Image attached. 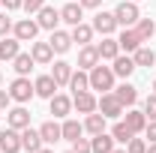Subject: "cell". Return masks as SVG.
Masks as SVG:
<instances>
[{
  "label": "cell",
  "mask_w": 156,
  "mask_h": 153,
  "mask_svg": "<svg viewBox=\"0 0 156 153\" xmlns=\"http://www.w3.org/2000/svg\"><path fill=\"white\" fill-rule=\"evenodd\" d=\"M33 90H36V96H42V99H51V96L57 93V81L51 75H39L36 81H33Z\"/></svg>",
  "instance_id": "9a60e30c"
},
{
  "label": "cell",
  "mask_w": 156,
  "mask_h": 153,
  "mask_svg": "<svg viewBox=\"0 0 156 153\" xmlns=\"http://www.w3.org/2000/svg\"><path fill=\"white\" fill-rule=\"evenodd\" d=\"M153 90H156V81H153Z\"/></svg>",
  "instance_id": "681fc988"
},
{
  "label": "cell",
  "mask_w": 156,
  "mask_h": 153,
  "mask_svg": "<svg viewBox=\"0 0 156 153\" xmlns=\"http://www.w3.org/2000/svg\"><path fill=\"white\" fill-rule=\"evenodd\" d=\"M135 3H138V0H135Z\"/></svg>",
  "instance_id": "816d5d0a"
},
{
  "label": "cell",
  "mask_w": 156,
  "mask_h": 153,
  "mask_svg": "<svg viewBox=\"0 0 156 153\" xmlns=\"http://www.w3.org/2000/svg\"><path fill=\"white\" fill-rule=\"evenodd\" d=\"M93 33H96L93 24H84V21H81V24L72 27V42H78V45H90V42H93Z\"/></svg>",
  "instance_id": "d4e9b609"
},
{
  "label": "cell",
  "mask_w": 156,
  "mask_h": 153,
  "mask_svg": "<svg viewBox=\"0 0 156 153\" xmlns=\"http://www.w3.org/2000/svg\"><path fill=\"white\" fill-rule=\"evenodd\" d=\"M78 3H81L84 9H96V6H99V3H102V0H78Z\"/></svg>",
  "instance_id": "7bdbcfd3"
},
{
  "label": "cell",
  "mask_w": 156,
  "mask_h": 153,
  "mask_svg": "<svg viewBox=\"0 0 156 153\" xmlns=\"http://www.w3.org/2000/svg\"><path fill=\"white\" fill-rule=\"evenodd\" d=\"M81 18H84V6L81 3H66L63 9H60V21H66V24H81Z\"/></svg>",
  "instance_id": "e0dca14e"
},
{
  "label": "cell",
  "mask_w": 156,
  "mask_h": 153,
  "mask_svg": "<svg viewBox=\"0 0 156 153\" xmlns=\"http://www.w3.org/2000/svg\"><path fill=\"white\" fill-rule=\"evenodd\" d=\"M72 150H75V153H93L90 138H75V141H72Z\"/></svg>",
  "instance_id": "8d00e7d4"
},
{
  "label": "cell",
  "mask_w": 156,
  "mask_h": 153,
  "mask_svg": "<svg viewBox=\"0 0 156 153\" xmlns=\"http://www.w3.org/2000/svg\"><path fill=\"white\" fill-rule=\"evenodd\" d=\"M51 78L57 81V87H66L69 78H72V66H69L66 60H54V66H51Z\"/></svg>",
  "instance_id": "7402d4cb"
},
{
  "label": "cell",
  "mask_w": 156,
  "mask_h": 153,
  "mask_svg": "<svg viewBox=\"0 0 156 153\" xmlns=\"http://www.w3.org/2000/svg\"><path fill=\"white\" fill-rule=\"evenodd\" d=\"M39 135H42V144H57L60 138H63L60 123H54V120H45V123L39 126Z\"/></svg>",
  "instance_id": "d6986e66"
},
{
  "label": "cell",
  "mask_w": 156,
  "mask_h": 153,
  "mask_svg": "<svg viewBox=\"0 0 156 153\" xmlns=\"http://www.w3.org/2000/svg\"><path fill=\"white\" fill-rule=\"evenodd\" d=\"M36 15H39L36 24L42 27V30H57V24H60V9H54V6H42Z\"/></svg>",
  "instance_id": "8fae6325"
},
{
  "label": "cell",
  "mask_w": 156,
  "mask_h": 153,
  "mask_svg": "<svg viewBox=\"0 0 156 153\" xmlns=\"http://www.w3.org/2000/svg\"><path fill=\"white\" fill-rule=\"evenodd\" d=\"M9 96H12L15 102L24 105L27 99H33V96H36V90H33V84H30V78H27V75H18L12 84H9Z\"/></svg>",
  "instance_id": "277c9868"
},
{
  "label": "cell",
  "mask_w": 156,
  "mask_h": 153,
  "mask_svg": "<svg viewBox=\"0 0 156 153\" xmlns=\"http://www.w3.org/2000/svg\"><path fill=\"white\" fill-rule=\"evenodd\" d=\"M0 84H3V75H0Z\"/></svg>",
  "instance_id": "c3c4849f"
},
{
  "label": "cell",
  "mask_w": 156,
  "mask_h": 153,
  "mask_svg": "<svg viewBox=\"0 0 156 153\" xmlns=\"http://www.w3.org/2000/svg\"><path fill=\"white\" fill-rule=\"evenodd\" d=\"M39 30H42V27H39L33 18H21V21H15V24H12V36L18 39V42H33Z\"/></svg>",
  "instance_id": "5b68a950"
},
{
  "label": "cell",
  "mask_w": 156,
  "mask_h": 153,
  "mask_svg": "<svg viewBox=\"0 0 156 153\" xmlns=\"http://www.w3.org/2000/svg\"><path fill=\"white\" fill-rule=\"evenodd\" d=\"M96 51H99V60H114L120 54V45L114 36H102V42H96Z\"/></svg>",
  "instance_id": "2e32d148"
},
{
  "label": "cell",
  "mask_w": 156,
  "mask_h": 153,
  "mask_svg": "<svg viewBox=\"0 0 156 153\" xmlns=\"http://www.w3.org/2000/svg\"><path fill=\"white\" fill-rule=\"evenodd\" d=\"M111 153H126V147H123V150H111Z\"/></svg>",
  "instance_id": "bcb514c9"
},
{
  "label": "cell",
  "mask_w": 156,
  "mask_h": 153,
  "mask_svg": "<svg viewBox=\"0 0 156 153\" xmlns=\"http://www.w3.org/2000/svg\"><path fill=\"white\" fill-rule=\"evenodd\" d=\"M144 150H147V141H144V138H135V135H132V138L126 141V153H144Z\"/></svg>",
  "instance_id": "e575fe53"
},
{
  "label": "cell",
  "mask_w": 156,
  "mask_h": 153,
  "mask_svg": "<svg viewBox=\"0 0 156 153\" xmlns=\"http://www.w3.org/2000/svg\"><path fill=\"white\" fill-rule=\"evenodd\" d=\"M18 48H21V42L15 36H3V42H0V60H15Z\"/></svg>",
  "instance_id": "4316f807"
},
{
  "label": "cell",
  "mask_w": 156,
  "mask_h": 153,
  "mask_svg": "<svg viewBox=\"0 0 156 153\" xmlns=\"http://www.w3.org/2000/svg\"><path fill=\"white\" fill-rule=\"evenodd\" d=\"M42 6H45V0H24V6H21V9H24L27 15H33V12L42 9Z\"/></svg>",
  "instance_id": "74e56055"
},
{
  "label": "cell",
  "mask_w": 156,
  "mask_h": 153,
  "mask_svg": "<svg viewBox=\"0 0 156 153\" xmlns=\"http://www.w3.org/2000/svg\"><path fill=\"white\" fill-rule=\"evenodd\" d=\"M111 63H114L111 69H114V75H117V78H129V75H132V72L138 69V66H135V60L129 57V54H117Z\"/></svg>",
  "instance_id": "4fadbf2b"
},
{
  "label": "cell",
  "mask_w": 156,
  "mask_h": 153,
  "mask_svg": "<svg viewBox=\"0 0 156 153\" xmlns=\"http://www.w3.org/2000/svg\"><path fill=\"white\" fill-rule=\"evenodd\" d=\"M114 18L120 27H135V21L141 18V12H138V3L135 0H120L114 9Z\"/></svg>",
  "instance_id": "7a4b0ae2"
},
{
  "label": "cell",
  "mask_w": 156,
  "mask_h": 153,
  "mask_svg": "<svg viewBox=\"0 0 156 153\" xmlns=\"http://www.w3.org/2000/svg\"><path fill=\"white\" fill-rule=\"evenodd\" d=\"M117 27V18H114V12H96V18H93V30L96 33H102V36H111Z\"/></svg>",
  "instance_id": "9c48e42d"
},
{
  "label": "cell",
  "mask_w": 156,
  "mask_h": 153,
  "mask_svg": "<svg viewBox=\"0 0 156 153\" xmlns=\"http://www.w3.org/2000/svg\"><path fill=\"white\" fill-rule=\"evenodd\" d=\"M12 66H15V72L18 75H30V69L36 66V60H33V54H15V60H12Z\"/></svg>",
  "instance_id": "4dcf8cb0"
},
{
  "label": "cell",
  "mask_w": 156,
  "mask_h": 153,
  "mask_svg": "<svg viewBox=\"0 0 156 153\" xmlns=\"http://www.w3.org/2000/svg\"><path fill=\"white\" fill-rule=\"evenodd\" d=\"M21 147L24 150H30V153H36L39 147H42V135H39V129H21Z\"/></svg>",
  "instance_id": "603a6c76"
},
{
  "label": "cell",
  "mask_w": 156,
  "mask_h": 153,
  "mask_svg": "<svg viewBox=\"0 0 156 153\" xmlns=\"http://www.w3.org/2000/svg\"><path fill=\"white\" fill-rule=\"evenodd\" d=\"M144 153H156V141H153V144H147V150H144Z\"/></svg>",
  "instance_id": "ee69618b"
},
{
  "label": "cell",
  "mask_w": 156,
  "mask_h": 153,
  "mask_svg": "<svg viewBox=\"0 0 156 153\" xmlns=\"http://www.w3.org/2000/svg\"><path fill=\"white\" fill-rule=\"evenodd\" d=\"M30 54L36 63H51L54 60V48H51V42H30Z\"/></svg>",
  "instance_id": "ac0fdd59"
},
{
  "label": "cell",
  "mask_w": 156,
  "mask_h": 153,
  "mask_svg": "<svg viewBox=\"0 0 156 153\" xmlns=\"http://www.w3.org/2000/svg\"><path fill=\"white\" fill-rule=\"evenodd\" d=\"M60 132H63V138H66V141H75V138H81V135H84V123H78V120H63Z\"/></svg>",
  "instance_id": "f546056e"
},
{
  "label": "cell",
  "mask_w": 156,
  "mask_h": 153,
  "mask_svg": "<svg viewBox=\"0 0 156 153\" xmlns=\"http://www.w3.org/2000/svg\"><path fill=\"white\" fill-rule=\"evenodd\" d=\"M96 63H99V51H96V45H81V51H78V69L90 72Z\"/></svg>",
  "instance_id": "7c38bea8"
},
{
  "label": "cell",
  "mask_w": 156,
  "mask_h": 153,
  "mask_svg": "<svg viewBox=\"0 0 156 153\" xmlns=\"http://www.w3.org/2000/svg\"><path fill=\"white\" fill-rule=\"evenodd\" d=\"M90 147H93V153H111L114 150V138H111V132H99L90 138Z\"/></svg>",
  "instance_id": "484cf974"
},
{
  "label": "cell",
  "mask_w": 156,
  "mask_h": 153,
  "mask_svg": "<svg viewBox=\"0 0 156 153\" xmlns=\"http://www.w3.org/2000/svg\"><path fill=\"white\" fill-rule=\"evenodd\" d=\"M6 126H12V129H27L30 126V111L24 108V105H15V108H6Z\"/></svg>",
  "instance_id": "52a82bcc"
},
{
  "label": "cell",
  "mask_w": 156,
  "mask_h": 153,
  "mask_svg": "<svg viewBox=\"0 0 156 153\" xmlns=\"http://www.w3.org/2000/svg\"><path fill=\"white\" fill-rule=\"evenodd\" d=\"M117 45H120V51L132 54V51H138V48L144 45V39L138 36V30H135V27H123V33L117 36Z\"/></svg>",
  "instance_id": "8992f818"
},
{
  "label": "cell",
  "mask_w": 156,
  "mask_h": 153,
  "mask_svg": "<svg viewBox=\"0 0 156 153\" xmlns=\"http://www.w3.org/2000/svg\"><path fill=\"white\" fill-rule=\"evenodd\" d=\"M51 48H54V54H66L69 48H72V33H66V30H51Z\"/></svg>",
  "instance_id": "5bb4252c"
},
{
  "label": "cell",
  "mask_w": 156,
  "mask_h": 153,
  "mask_svg": "<svg viewBox=\"0 0 156 153\" xmlns=\"http://www.w3.org/2000/svg\"><path fill=\"white\" fill-rule=\"evenodd\" d=\"M0 6H6L9 12H15V9H21V6H24V0H0Z\"/></svg>",
  "instance_id": "60d3db41"
},
{
  "label": "cell",
  "mask_w": 156,
  "mask_h": 153,
  "mask_svg": "<svg viewBox=\"0 0 156 153\" xmlns=\"http://www.w3.org/2000/svg\"><path fill=\"white\" fill-rule=\"evenodd\" d=\"M96 111H99L102 117H105V120H117V117L123 114V105H120V99H117V96L111 93V90H108V93H102V96H99Z\"/></svg>",
  "instance_id": "3957f363"
},
{
  "label": "cell",
  "mask_w": 156,
  "mask_h": 153,
  "mask_svg": "<svg viewBox=\"0 0 156 153\" xmlns=\"http://www.w3.org/2000/svg\"><path fill=\"white\" fill-rule=\"evenodd\" d=\"M123 123L138 135V132H144V126H147V114H144V111H135V108H129L126 117H123Z\"/></svg>",
  "instance_id": "cb8c5ba5"
},
{
  "label": "cell",
  "mask_w": 156,
  "mask_h": 153,
  "mask_svg": "<svg viewBox=\"0 0 156 153\" xmlns=\"http://www.w3.org/2000/svg\"><path fill=\"white\" fill-rule=\"evenodd\" d=\"M48 105H51V114L54 117H66L69 111H72V99L63 93H54L51 99H48Z\"/></svg>",
  "instance_id": "44dd1931"
},
{
  "label": "cell",
  "mask_w": 156,
  "mask_h": 153,
  "mask_svg": "<svg viewBox=\"0 0 156 153\" xmlns=\"http://www.w3.org/2000/svg\"><path fill=\"white\" fill-rule=\"evenodd\" d=\"M0 114H3V111H0Z\"/></svg>",
  "instance_id": "f907efd6"
},
{
  "label": "cell",
  "mask_w": 156,
  "mask_h": 153,
  "mask_svg": "<svg viewBox=\"0 0 156 153\" xmlns=\"http://www.w3.org/2000/svg\"><path fill=\"white\" fill-rule=\"evenodd\" d=\"M132 60H135V66H153V63H156V54H153V48L141 45L138 51H132Z\"/></svg>",
  "instance_id": "1f68e13d"
},
{
  "label": "cell",
  "mask_w": 156,
  "mask_h": 153,
  "mask_svg": "<svg viewBox=\"0 0 156 153\" xmlns=\"http://www.w3.org/2000/svg\"><path fill=\"white\" fill-rule=\"evenodd\" d=\"M36 153H54V150H48V147H39V150Z\"/></svg>",
  "instance_id": "f6af8a7d"
},
{
  "label": "cell",
  "mask_w": 156,
  "mask_h": 153,
  "mask_svg": "<svg viewBox=\"0 0 156 153\" xmlns=\"http://www.w3.org/2000/svg\"><path fill=\"white\" fill-rule=\"evenodd\" d=\"M132 135H135V132H132V129H129L123 120H117V123H114V129H111V138H114V141H120V144H126Z\"/></svg>",
  "instance_id": "d6a6232c"
},
{
  "label": "cell",
  "mask_w": 156,
  "mask_h": 153,
  "mask_svg": "<svg viewBox=\"0 0 156 153\" xmlns=\"http://www.w3.org/2000/svg\"><path fill=\"white\" fill-rule=\"evenodd\" d=\"M0 150H3V153H18V150H24V147H21V132H18V129L6 126V129L0 132Z\"/></svg>",
  "instance_id": "ba28073f"
},
{
  "label": "cell",
  "mask_w": 156,
  "mask_h": 153,
  "mask_svg": "<svg viewBox=\"0 0 156 153\" xmlns=\"http://www.w3.org/2000/svg\"><path fill=\"white\" fill-rule=\"evenodd\" d=\"M135 30H138V36L147 42V39H150V36L156 33V24H153L150 18H138V21H135Z\"/></svg>",
  "instance_id": "836d02e7"
},
{
  "label": "cell",
  "mask_w": 156,
  "mask_h": 153,
  "mask_svg": "<svg viewBox=\"0 0 156 153\" xmlns=\"http://www.w3.org/2000/svg\"><path fill=\"white\" fill-rule=\"evenodd\" d=\"M114 96L120 99V105H123V108H132V105L138 102V90L129 84V81H126V84H120V87H114Z\"/></svg>",
  "instance_id": "ffe728a7"
},
{
  "label": "cell",
  "mask_w": 156,
  "mask_h": 153,
  "mask_svg": "<svg viewBox=\"0 0 156 153\" xmlns=\"http://www.w3.org/2000/svg\"><path fill=\"white\" fill-rule=\"evenodd\" d=\"M63 153H75V150H63Z\"/></svg>",
  "instance_id": "7dc6e473"
},
{
  "label": "cell",
  "mask_w": 156,
  "mask_h": 153,
  "mask_svg": "<svg viewBox=\"0 0 156 153\" xmlns=\"http://www.w3.org/2000/svg\"><path fill=\"white\" fill-rule=\"evenodd\" d=\"M84 132H90V135L105 132V117H102V114H96V111H90V114L84 117Z\"/></svg>",
  "instance_id": "f1b7e54d"
},
{
  "label": "cell",
  "mask_w": 156,
  "mask_h": 153,
  "mask_svg": "<svg viewBox=\"0 0 156 153\" xmlns=\"http://www.w3.org/2000/svg\"><path fill=\"white\" fill-rule=\"evenodd\" d=\"M144 132H147V144H153V141H156V120H147Z\"/></svg>",
  "instance_id": "ab89813d"
},
{
  "label": "cell",
  "mask_w": 156,
  "mask_h": 153,
  "mask_svg": "<svg viewBox=\"0 0 156 153\" xmlns=\"http://www.w3.org/2000/svg\"><path fill=\"white\" fill-rule=\"evenodd\" d=\"M114 69L111 66H102L96 63L93 69H90V90H102V93H108V90H114Z\"/></svg>",
  "instance_id": "6da1fadb"
},
{
  "label": "cell",
  "mask_w": 156,
  "mask_h": 153,
  "mask_svg": "<svg viewBox=\"0 0 156 153\" xmlns=\"http://www.w3.org/2000/svg\"><path fill=\"white\" fill-rule=\"evenodd\" d=\"M69 87H72V93H81V90H90V72H84V69H72V78H69Z\"/></svg>",
  "instance_id": "83f0119b"
},
{
  "label": "cell",
  "mask_w": 156,
  "mask_h": 153,
  "mask_svg": "<svg viewBox=\"0 0 156 153\" xmlns=\"http://www.w3.org/2000/svg\"><path fill=\"white\" fill-rule=\"evenodd\" d=\"M9 99H12L9 90H0V111H6V108H9Z\"/></svg>",
  "instance_id": "b9f144b4"
},
{
  "label": "cell",
  "mask_w": 156,
  "mask_h": 153,
  "mask_svg": "<svg viewBox=\"0 0 156 153\" xmlns=\"http://www.w3.org/2000/svg\"><path fill=\"white\" fill-rule=\"evenodd\" d=\"M9 33H12V18L0 12V36H9Z\"/></svg>",
  "instance_id": "f35d334b"
},
{
  "label": "cell",
  "mask_w": 156,
  "mask_h": 153,
  "mask_svg": "<svg viewBox=\"0 0 156 153\" xmlns=\"http://www.w3.org/2000/svg\"><path fill=\"white\" fill-rule=\"evenodd\" d=\"M96 96L90 93V90H81V93L72 96V108H75L78 114H90V111H96Z\"/></svg>",
  "instance_id": "30bf717a"
},
{
  "label": "cell",
  "mask_w": 156,
  "mask_h": 153,
  "mask_svg": "<svg viewBox=\"0 0 156 153\" xmlns=\"http://www.w3.org/2000/svg\"><path fill=\"white\" fill-rule=\"evenodd\" d=\"M144 114H147V120H156V93L144 99Z\"/></svg>",
  "instance_id": "d590c367"
}]
</instances>
